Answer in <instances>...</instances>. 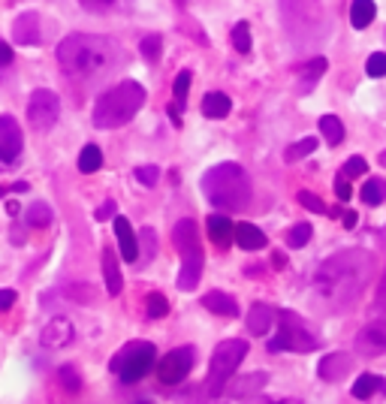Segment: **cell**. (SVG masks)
<instances>
[{
  "label": "cell",
  "mask_w": 386,
  "mask_h": 404,
  "mask_svg": "<svg viewBox=\"0 0 386 404\" xmlns=\"http://www.w3.org/2000/svg\"><path fill=\"white\" fill-rule=\"evenodd\" d=\"M311 223H296V227H290L287 232V244L290 248H305V244L311 242Z\"/></svg>",
  "instance_id": "836d02e7"
},
{
  "label": "cell",
  "mask_w": 386,
  "mask_h": 404,
  "mask_svg": "<svg viewBox=\"0 0 386 404\" xmlns=\"http://www.w3.org/2000/svg\"><path fill=\"white\" fill-rule=\"evenodd\" d=\"M6 194H9V190H6V187H0V196H6Z\"/></svg>",
  "instance_id": "f5cc1de1"
},
{
  "label": "cell",
  "mask_w": 386,
  "mask_h": 404,
  "mask_svg": "<svg viewBox=\"0 0 386 404\" xmlns=\"http://www.w3.org/2000/svg\"><path fill=\"white\" fill-rule=\"evenodd\" d=\"M78 4H82V9H88V13H94V16H106V13H112V9L121 6V0H78Z\"/></svg>",
  "instance_id": "74e56055"
},
{
  "label": "cell",
  "mask_w": 386,
  "mask_h": 404,
  "mask_svg": "<svg viewBox=\"0 0 386 404\" xmlns=\"http://www.w3.org/2000/svg\"><path fill=\"white\" fill-rule=\"evenodd\" d=\"M206 227H209V239L218 244V248H226V244L235 239V227H233V220L226 215H211L206 220Z\"/></svg>",
  "instance_id": "d6986e66"
},
{
  "label": "cell",
  "mask_w": 386,
  "mask_h": 404,
  "mask_svg": "<svg viewBox=\"0 0 386 404\" xmlns=\"http://www.w3.org/2000/svg\"><path fill=\"white\" fill-rule=\"evenodd\" d=\"M235 242H238V248H245V251H263L266 248V232L254 227V223H238L235 227Z\"/></svg>",
  "instance_id": "44dd1931"
},
{
  "label": "cell",
  "mask_w": 386,
  "mask_h": 404,
  "mask_svg": "<svg viewBox=\"0 0 386 404\" xmlns=\"http://www.w3.org/2000/svg\"><path fill=\"white\" fill-rule=\"evenodd\" d=\"M378 389L386 392V384H383L378 374H362L356 384H353V398H359V401H362V398H371Z\"/></svg>",
  "instance_id": "484cf974"
},
{
  "label": "cell",
  "mask_w": 386,
  "mask_h": 404,
  "mask_svg": "<svg viewBox=\"0 0 386 404\" xmlns=\"http://www.w3.org/2000/svg\"><path fill=\"white\" fill-rule=\"evenodd\" d=\"M374 16H378V6H374V0H353V6H350V25L356 30L368 28Z\"/></svg>",
  "instance_id": "d4e9b609"
},
{
  "label": "cell",
  "mask_w": 386,
  "mask_h": 404,
  "mask_svg": "<svg viewBox=\"0 0 386 404\" xmlns=\"http://www.w3.org/2000/svg\"><path fill=\"white\" fill-rule=\"evenodd\" d=\"M6 211H9V215H13V218H16V215H18V211H21V206H18V202H16V199H9V202H6Z\"/></svg>",
  "instance_id": "681fc988"
},
{
  "label": "cell",
  "mask_w": 386,
  "mask_h": 404,
  "mask_svg": "<svg viewBox=\"0 0 386 404\" xmlns=\"http://www.w3.org/2000/svg\"><path fill=\"white\" fill-rule=\"evenodd\" d=\"M100 166H103V151H100L97 145H85L82 154H78V172L90 175V172H97Z\"/></svg>",
  "instance_id": "83f0119b"
},
{
  "label": "cell",
  "mask_w": 386,
  "mask_h": 404,
  "mask_svg": "<svg viewBox=\"0 0 386 404\" xmlns=\"http://www.w3.org/2000/svg\"><path fill=\"white\" fill-rule=\"evenodd\" d=\"M371 280V256L365 251H338L314 272V293L329 311L353 308Z\"/></svg>",
  "instance_id": "6da1fadb"
},
{
  "label": "cell",
  "mask_w": 386,
  "mask_h": 404,
  "mask_svg": "<svg viewBox=\"0 0 386 404\" xmlns=\"http://www.w3.org/2000/svg\"><path fill=\"white\" fill-rule=\"evenodd\" d=\"M154 365H157V347L151 341H130L109 359V372L121 384H139Z\"/></svg>",
  "instance_id": "52a82bcc"
},
{
  "label": "cell",
  "mask_w": 386,
  "mask_h": 404,
  "mask_svg": "<svg viewBox=\"0 0 386 404\" xmlns=\"http://www.w3.org/2000/svg\"><path fill=\"white\" fill-rule=\"evenodd\" d=\"M28 187H30V184H25V182H16V184L9 187V190H13V194H28Z\"/></svg>",
  "instance_id": "f907efd6"
},
{
  "label": "cell",
  "mask_w": 386,
  "mask_h": 404,
  "mask_svg": "<svg viewBox=\"0 0 386 404\" xmlns=\"http://www.w3.org/2000/svg\"><path fill=\"white\" fill-rule=\"evenodd\" d=\"M326 66H329V61H326V58H314V61H308V64H302V66H299V91H302V94H308V91H311L317 78H320V76L326 73Z\"/></svg>",
  "instance_id": "cb8c5ba5"
},
{
  "label": "cell",
  "mask_w": 386,
  "mask_h": 404,
  "mask_svg": "<svg viewBox=\"0 0 386 404\" xmlns=\"http://www.w3.org/2000/svg\"><path fill=\"white\" fill-rule=\"evenodd\" d=\"M94 218H97V220H109V218H115V202L106 199L103 206H100V208L94 211Z\"/></svg>",
  "instance_id": "f6af8a7d"
},
{
  "label": "cell",
  "mask_w": 386,
  "mask_h": 404,
  "mask_svg": "<svg viewBox=\"0 0 386 404\" xmlns=\"http://www.w3.org/2000/svg\"><path fill=\"white\" fill-rule=\"evenodd\" d=\"M350 372H353V356L338 350V353H326L320 359V365H317V374H320V380H326V384H335V380L347 377Z\"/></svg>",
  "instance_id": "5bb4252c"
},
{
  "label": "cell",
  "mask_w": 386,
  "mask_h": 404,
  "mask_svg": "<svg viewBox=\"0 0 386 404\" xmlns=\"http://www.w3.org/2000/svg\"><path fill=\"white\" fill-rule=\"evenodd\" d=\"M66 296H73V299H78V302H85V305H88L90 299H94V293H90L88 287H66Z\"/></svg>",
  "instance_id": "ee69618b"
},
{
  "label": "cell",
  "mask_w": 386,
  "mask_h": 404,
  "mask_svg": "<svg viewBox=\"0 0 386 404\" xmlns=\"http://www.w3.org/2000/svg\"><path fill=\"white\" fill-rule=\"evenodd\" d=\"M58 118H61V100L54 91H45V88H37V91L30 94L28 100V124L33 130H52L54 124H58Z\"/></svg>",
  "instance_id": "30bf717a"
},
{
  "label": "cell",
  "mask_w": 386,
  "mask_h": 404,
  "mask_svg": "<svg viewBox=\"0 0 386 404\" xmlns=\"http://www.w3.org/2000/svg\"><path fill=\"white\" fill-rule=\"evenodd\" d=\"M247 356V341L242 338H226L214 347L211 353V365H209V380H206V396L209 398H221L226 392V384L233 380L235 368L245 362Z\"/></svg>",
  "instance_id": "8992f818"
},
{
  "label": "cell",
  "mask_w": 386,
  "mask_h": 404,
  "mask_svg": "<svg viewBox=\"0 0 386 404\" xmlns=\"http://www.w3.org/2000/svg\"><path fill=\"white\" fill-rule=\"evenodd\" d=\"M18 302V293L16 290H0V311H9Z\"/></svg>",
  "instance_id": "7bdbcfd3"
},
{
  "label": "cell",
  "mask_w": 386,
  "mask_h": 404,
  "mask_svg": "<svg viewBox=\"0 0 386 404\" xmlns=\"http://www.w3.org/2000/svg\"><path fill=\"white\" fill-rule=\"evenodd\" d=\"M139 52H142V58L148 64H157V61H160V52H163V40L157 37V33H148V37H142Z\"/></svg>",
  "instance_id": "4dcf8cb0"
},
{
  "label": "cell",
  "mask_w": 386,
  "mask_h": 404,
  "mask_svg": "<svg viewBox=\"0 0 386 404\" xmlns=\"http://www.w3.org/2000/svg\"><path fill=\"white\" fill-rule=\"evenodd\" d=\"M317 151V139L314 136H308V139H302V142H296V145H290L287 148V163H296V160H302V157H308V154H314Z\"/></svg>",
  "instance_id": "d6a6232c"
},
{
  "label": "cell",
  "mask_w": 386,
  "mask_h": 404,
  "mask_svg": "<svg viewBox=\"0 0 386 404\" xmlns=\"http://www.w3.org/2000/svg\"><path fill=\"white\" fill-rule=\"evenodd\" d=\"M356 220H359V218H356V211H347V215H344V227H347V230H353V227H356Z\"/></svg>",
  "instance_id": "c3c4849f"
},
{
  "label": "cell",
  "mask_w": 386,
  "mask_h": 404,
  "mask_svg": "<svg viewBox=\"0 0 386 404\" xmlns=\"http://www.w3.org/2000/svg\"><path fill=\"white\" fill-rule=\"evenodd\" d=\"M103 278H106V293L109 296H121V287H124V278H121V268H118V256L112 248H103Z\"/></svg>",
  "instance_id": "ffe728a7"
},
{
  "label": "cell",
  "mask_w": 386,
  "mask_h": 404,
  "mask_svg": "<svg viewBox=\"0 0 386 404\" xmlns=\"http://www.w3.org/2000/svg\"><path fill=\"white\" fill-rule=\"evenodd\" d=\"M58 377H61V386H64L66 392H78V389H82V377H78V368L64 365L61 372H58Z\"/></svg>",
  "instance_id": "d590c367"
},
{
  "label": "cell",
  "mask_w": 386,
  "mask_h": 404,
  "mask_svg": "<svg viewBox=\"0 0 386 404\" xmlns=\"http://www.w3.org/2000/svg\"><path fill=\"white\" fill-rule=\"evenodd\" d=\"M320 133L326 136L329 145H341L344 142V124L335 115H323L320 118Z\"/></svg>",
  "instance_id": "f546056e"
},
{
  "label": "cell",
  "mask_w": 386,
  "mask_h": 404,
  "mask_svg": "<svg viewBox=\"0 0 386 404\" xmlns=\"http://www.w3.org/2000/svg\"><path fill=\"white\" fill-rule=\"evenodd\" d=\"M76 341V326L73 320L66 317H52L45 323V329L40 332V344L49 347V350H64V347H70Z\"/></svg>",
  "instance_id": "7c38bea8"
},
{
  "label": "cell",
  "mask_w": 386,
  "mask_h": 404,
  "mask_svg": "<svg viewBox=\"0 0 386 404\" xmlns=\"http://www.w3.org/2000/svg\"><path fill=\"white\" fill-rule=\"evenodd\" d=\"M115 239H118L124 263H139V242H136V232L130 227V220L121 218V215H115Z\"/></svg>",
  "instance_id": "2e32d148"
},
{
  "label": "cell",
  "mask_w": 386,
  "mask_h": 404,
  "mask_svg": "<svg viewBox=\"0 0 386 404\" xmlns=\"http://www.w3.org/2000/svg\"><path fill=\"white\" fill-rule=\"evenodd\" d=\"M193 365H197V347L193 344L175 347V350H169L160 362H157V380H160L163 386H175L193 372Z\"/></svg>",
  "instance_id": "9c48e42d"
},
{
  "label": "cell",
  "mask_w": 386,
  "mask_h": 404,
  "mask_svg": "<svg viewBox=\"0 0 386 404\" xmlns=\"http://www.w3.org/2000/svg\"><path fill=\"white\" fill-rule=\"evenodd\" d=\"M202 194L221 211H245L251 206L254 187L238 163H218L202 175Z\"/></svg>",
  "instance_id": "3957f363"
},
{
  "label": "cell",
  "mask_w": 386,
  "mask_h": 404,
  "mask_svg": "<svg viewBox=\"0 0 386 404\" xmlns=\"http://www.w3.org/2000/svg\"><path fill=\"white\" fill-rule=\"evenodd\" d=\"M266 384H269V374L254 372V374H247V377H242V380H235L233 386L226 384V392H230V396H235V398H242V396H254V392H259Z\"/></svg>",
  "instance_id": "7402d4cb"
},
{
  "label": "cell",
  "mask_w": 386,
  "mask_h": 404,
  "mask_svg": "<svg viewBox=\"0 0 386 404\" xmlns=\"http://www.w3.org/2000/svg\"><path fill=\"white\" fill-rule=\"evenodd\" d=\"M278 311L266 305V302H254L251 311H247V332L251 335H266L271 329V323H275Z\"/></svg>",
  "instance_id": "e0dca14e"
},
{
  "label": "cell",
  "mask_w": 386,
  "mask_h": 404,
  "mask_svg": "<svg viewBox=\"0 0 386 404\" xmlns=\"http://www.w3.org/2000/svg\"><path fill=\"white\" fill-rule=\"evenodd\" d=\"M356 353L362 356H380L386 353V317L368 323L356 338Z\"/></svg>",
  "instance_id": "4fadbf2b"
},
{
  "label": "cell",
  "mask_w": 386,
  "mask_h": 404,
  "mask_svg": "<svg viewBox=\"0 0 386 404\" xmlns=\"http://www.w3.org/2000/svg\"><path fill=\"white\" fill-rule=\"evenodd\" d=\"M13 40L18 42V46H40V42H42L40 13H21L13 21Z\"/></svg>",
  "instance_id": "9a60e30c"
},
{
  "label": "cell",
  "mask_w": 386,
  "mask_h": 404,
  "mask_svg": "<svg viewBox=\"0 0 386 404\" xmlns=\"http://www.w3.org/2000/svg\"><path fill=\"white\" fill-rule=\"evenodd\" d=\"M299 202L308 211H314V215H329V208H326V202L317 196V194H311V190H299V196H296Z\"/></svg>",
  "instance_id": "8d00e7d4"
},
{
  "label": "cell",
  "mask_w": 386,
  "mask_h": 404,
  "mask_svg": "<svg viewBox=\"0 0 386 404\" xmlns=\"http://www.w3.org/2000/svg\"><path fill=\"white\" fill-rule=\"evenodd\" d=\"M365 73H368L371 78L386 76V54H383V52H374V54H371L368 64H365Z\"/></svg>",
  "instance_id": "ab89813d"
},
{
  "label": "cell",
  "mask_w": 386,
  "mask_h": 404,
  "mask_svg": "<svg viewBox=\"0 0 386 404\" xmlns=\"http://www.w3.org/2000/svg\"><path fill=\"white\" fill-rule=\"evenodd\" d=\"M145 97H148L145 94V88L139 82H133V78H127V82L109 88V91H103L97 97L94 112H90V121H94L97 130L124 127V124H130V121L136 118V112L145 106Z\"/></svg>",
  "instance_id": "277c9868"
},
{
  "label": "cell",
  "mask_w": 386,
  "mask_h": 404,
  "mask_svg": "<svg viewBox=\"0 0 386 404\" xmlns=\"http://www.w3.org/2000/svg\"><path fill=\"white\" fill-rule=\"evenodd\" d=\"M9 64H13V49H9L6 42H0V70H6Z\"/></svg>",
  "instance_id": "bcb514c9"
},
{
  "label": "cell",
  "mask_w": 386,
  "mask_h": 404,
  "mask_svg": "<svg viewBox=\"0 0 386 404\" xmlns=\"http://www.w3.org/2000/svg\"><path fill=\"white\" fill-rule=\"evenodd\" d=\"M233 112V100L221 94V91H211L202 97V115L206 118H226Z\"/></svg>",
  "instance_id": "603a6c76"
},
{
  "label": "cell",
  "mask_w": 386,
  "mask_h": 404,
  "mask_svg": "<svg viewBox=\"0 0 386 404\" xmlns=\"http://www.w3.org/2000/svg\"><path fill=\"white\" fill-rule=\"evenodd\" d=\"M121 61V49L109 37L97 33H70L58 46V64L73 78H100L115 70Z\"/></svg>",
  "instance_id": "7a4b0ae2"
},
{
  "label": "cell",
  "mask_w": 386,
  "mask_h": 404,
  "mask_svg": "<svg viewBox=\"0 0 386 404\" xmlns=\"http://www.w3.org/2000/svg\"><path fill=\"white\" fill-rule=\"evenodd\" d=\"M233 49L242 54L251 52V25H247V21H238L233 28Z\"/></svg>",
  "instance_id": "1f68e13d"
},
{
  "label": "cell",
  "mask_w": 386,
  "mask_h": 404,
  "mask_svg": "<svg viewBox=\"0 0 386 404\" xmlns=\"http://www.w3.org/2000/svg\"><path fill=\"white\" fill-rule=\"evenodd\" d=\"M202 308L218 314V317H238V302L230 293H221V290H211V293L202 296Z\"/></svg>",
  "instance_id": "ac0fdd59"
},
{
  "label": "cell",
  "mask_w": 386,
  "mask_h": 404,
  "mask_svg": "<svg viewBox=\"0 0 386 404\" xmlns=\"http://www.w3.org/2000/svg\"><path fill=\"white\" fill-rule=\"evenodd\" d=\"M365 170H368V163H365V157H350V160L344 163V170H341V175L344 178H359V175H365Z\"/></svg>",
  "instance_id": "f35d334b"
},
{
  "label": "cell",
  "mask_w": 386,
  "mask_h": 404,
  "mask_svg": "<svg viewBox=\"0 0 386 404\" xmlns=\"http://www.w3.org/2000/svg\"><path fill=\"white\" fill-rule=\"evenodd\" d=\"M25 151V136L13 115H0V172H9L21 160Z\"/></svg>",
  "instance_id": "8fae6325"
},
{
  "label": "cell",
  "mask_w": 386,
  "mask_h": 404,
  "mask_svg": "<svg viewBox=\"0 0 386 404\" xmlns=\"http://www.w3.org/2000/svg\"><path fill=\"white\" fill-rule=\"evenodd\" d=\"M378 163H380V166H386V151H383V154L378 157Z\"/></svg>",
  "instance_id": "816d5d0a"
},
{
  "label": "cell",
  "mask_w": 386,
  "mask_h": 404,
  "mask_svg": "<svg viewBox=\"0 0 386 404\" xmlns=\"http://www.w3.org/2000/svg\"><path fill=\"white\" fill-rule=\"evenodd\" d=\"M362 202H365V206H380V202H386V182L383 178H368V182L362 184Z\"/></svg>",
  "instance_id": "f1b7e54d"
},
{
  "label": "cell",
  "mask_w": 386,
  "mask_h": 404,
  "mask_svg": "<svg viewBox=\"0 0 386 404\" xmlns=\"http://www.w3.org/2000/svg\"><path fill=\"white\" fill-rule=\"evenodd\" d=\"M136 182L145 187H154L160 182V170H157V166H139V170H136Z\"/></svg>",
  "instance_id": "60d3db41"
},
{
  "label": "cell",
  "mask_w": 386,
  "mask_h": 404,
  "mask_svg": "<svg viewBox=\"0 0 386 404\" xmlns=\"http://www.w3.org/2000/svg\"><path fill=\"white\" fill-rule=\"evenodd\" d=\"M172 244L181 254V272H178V290L190 293L202 278V266H206V251H202L199 232H197V220L193 218H181L172 227Z\"/></svg>",
  "instance_id": "5b68a950"
},
{
  "label": "cell",
  "mask_w": 386,
  "mask_h": 404,
  "mask_svg": "<svg viewBox=\"0 0 386 404\" xmlns=\"http://www.w3.org/2000/svg\"><path fill=\"white\" fill-rule=\"evenodd\" d=\"M317 335L299 314L278 311V335L269 341V353H311L317 350Z\"/></svg>",
  "instance_id": "ba28073f"
},
{
  "label": "cell",
  "mask_w": 386,
  "mask_h": 404,
  "mask_svg": "<svg viewBox=\"0 0 386 404\" xmlns=\"http://www.w3.org/2000/svg\"><path fill=\"white\" fill-rule=\"evenodd\" d=\"M145 311H148V317H151V320H163L166 314H169V302H166V296L151 293L148 299H145Z\"/></svg>",
  "instance_id": "e575fe53"
},
{
  "label": "cell",
  "mask_w": 386,
  "mask_h": 404,
  "mask_svg": "<svg viewBox=\"0 0 386 404\" xmlns=\"http://www.w3.org/2000/svg\"><path fill=\"white\" fill-rule=\"evenodd\" d=\"M52 208L45 206V202H33V206L25 211V220H28V227H33V230H45L52 223Z\"/></svg>",
  "instance_id": "4316f807"
},
{
  "label": "cell",
  "mask_w": 386,
  "mask_h": 404,
  "mask_svg": "<svg viewBox=\"0 0 386 404\" xmlns=\"http://www.w3.org/2000/svg\"><path fill=\"white\" fill-rule=\"evenodd\" d=\"M378 308H383V311H386V275H383L380 287H378Z\"/></svg>",
  "instance_id": "7dc6e473"
},
{
  "label": "cell",
  "mask_w": 386,
  "mask_h": 404,
  "mask_svg": "<svg viewBox=\"0 0 386 404\" xmlns=\"http://www.w3.org/2000/svg\"><path fill=\"white\" fill-rule=\"evenodd\" d=\"M335 194H338V199H341V202H347L350 196H353V187L347 184V178H344V175H338V178H335Z\"/></svg>",
  "instance_id": "b9f144b4"
}]
</instances>
